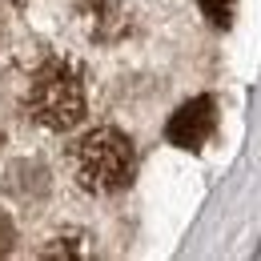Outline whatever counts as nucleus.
Here are the masks:
<instances>
[{
  "label": "nucleus",
  "instance_id": "obj_4",
  "mask_svg": "<svg viewBox=\"0 0 261 261\" xmlns=\"http://www.w3.org/2000/svg\"><path fill=\"white\" fill-rule=\"evenodd\" d=\"M201 12H205L213 24L225 29L229 20H233V0H201Z\"/></svg>",
  "mask_w": 261,
  "mask_h": 261
},
{
  "label": "nucleus",
  "instance_id": "obj_1",
  "mask_svg": "<svg viewBox=\"0 0 261 261\" xmlns=\"http://www.w3.org/2000/svg\"><path fill=\"white\" fill-rule=\"evenodd\" d=\"M68 165L85 193H117L137 173V149L121 129L100 125L68 149Z\"/></svg>",
  "mask_w": 261,
  "mask_h": 261
},
{
  "label": "nucleus",
  "instance_id": "obj_2",
  "mask_svg": "<svg viewBox=\"0 0 261 261\" xmlns=\"http://www.w3.org/2000/svg\"><path fill=\"white\" fill-rule=\"evenodd\" d=\"M24 109L40 129H53V133L72 129L85 117V85H81L76 68L65 65V61H44L36 68L33 85H29Z\"/></svg>",
  "mask_w": 261,
  "mask_h": 261
},
{
  "label": "nucleus",
  "instance_id": "obj_3",
  "mask_svg": "<svg viewBox=\"0 0 261 261\" xmlns=\"http://www.w3.org/2000/svg\"><path fill=\"white\" fill-rule=\"evenodd\" d=\"M213 125H217V100L213 97H193V100H185V105L169 117L165 137H169V145L197 153V149L209 141Z\"/></svg>",
  "mask_w": 261,
  "mask_h": 261
}]
</instances>
